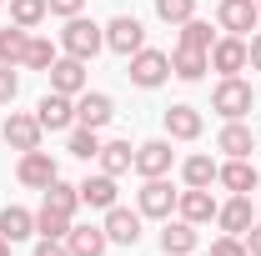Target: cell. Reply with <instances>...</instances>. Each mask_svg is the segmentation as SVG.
Wrapping results in <instances>:
<instances>
[{
    "label": "cell",
    "mask_w": 261,
    "mask_h": 256,
    "mask_svg": "<svg viewBox=\"0 0 261 256\" xmlns=\"http://www.w3.org/2000/svg\"><path fill=\"white\" fill-rule=\"evenodd\" d=\"M246 65H251L246 35H221V40L211 45V70H221V75H241Z\"/></svg>",
    "instance_id": "cell-7"
},
{
    "label": "cell",
    "mask_w": 261,
    "mask_h": 256,
    "mask_svg": "<svg viewBox=\"0 0 261 256\" xmlns=\"http://www.w3.org/2000/svg\"><path fill=\"white\" fill-rule=\"evenodd\" d=\"M0 256H10V241H5V236H0Z\"/></svg>",
    "instance_id": "cell-41"
},
{
    "label": "cell",
    "mask_w": 261,
    "mask_h": 256,
    "mask_svg": "<svg viewBox=\"0 0 261 256\" xmlns=\"http://www.w3.org/2000/svg\"><path fill=\"white\" fill-rule=\"evenodd\" d=\"M216 151H226V161L251 156V151H256V136H251V126H241V121H226V126H221V136H216Z\"/></svg>",
    "instance_id": "cell-19"
},
{
    "label": "cell",
    "mask_w": 261,
    "mask_h": 256,
    "mask_svg": "<svg viewBox=\"0 0 261 256\" xmlns=\"http://www.w3.org/2000/svg\"><path fill=\"white\" fill-rule=\"evenodd\" d=\"M216 226L226 236H246L251 231V196H231L226 206H216Z\"/></svg>",
    "instance_id": "cell-16"
},
{
    "label": "cell",
    "mask_w": 261,
    "mask_h": 256,
    "mask_svg": "<svg viewBox=\"0 0 261 256\" xmlns=\"http://www.w3.org/2000/svg\"><path fill=\"white\" fill-rule=\"evenodd\" d=\"M156 15H161L166 25H186L196 15V0H156Z\"/></svg>",
    "instance_id": "cell-32"
},
{
    "label": "cell",
    "mask_w": 261,
    "mask_h": 256,
    "mask_svg": "<svg viewBox=\"0 0 261 256\" xmlns=\"http://www.w3.org/2000/svg\"><path fill=\"white\" fill-rule=\"evenodd\" d=\"M181 45H191V50H211V45H216V40H211V25L191 15V20L181 25Z\"/></svg>",
    "instance_id": "cell-34"
},
{
    "label": "cell",
    "mask_w": 261,
    "mask_h": 256,
    "mask_svg": "<svg viewBox=\"0 0 261 256\" xmlns=\"http://www.w3.org/2000/svg\"><path fill=\"white\" fill-rule=\"evenodd\" d=\"M216 171H221V166H216L211 156H186V166H181L186 186H211V181H216Z\"/></svg>",
    "instance_id": "cell-29"
},
{
    "label": "cell",
    "mask_w": 261,
    "mask_h": 256,
    "mask_svg": "<svg viewBox=\"0 0 261 256\" xmlns=\"http://www.w3.org/2000/svg\"><path fill=\"white\" fill-rule=\"evenodd\" d=\"M176 211H181V221H191V226L211 221V216H216V196H211V186H186V191L176 196Z\"/></svg>",
    "instance_id": "cell-14"
},
{
    "label": "cell",
    "mask_w": 261,
    "mask_h": 256,
    "mask_svg": "<svg viewBox=\"0 0 261 256\" xmlns=\"http://www.w3.org/2000/svg\"><path fill=\"white\" fill-rule=\"evenodd\" d=\"M15 176H20V186H31V191H45L61 171H56V161H50V151H25L20 156V166H15Z\"/></svg>",
    "instance_id": "cell-10"
},
{
    "label": "cell",
    "mask_w": 261,
    "mask_h": 256,
    "mask_svg": "<svg viewBox=\"0 0 261 256\" xmlns=\"http://www.w3.org/2000/svg\"><path fill=\"white\" fill-rule=\"evenodd\" d=\"M100 45H106V31H100L96 20H86V15H70L61 31V50L65 56H75V61H91Z\"/></svg>",
    "instance_id": "cell-1"
},
{
    "label": "cell",
    "mask_w": 261,
    "mask_h": 256,
    "mask_svg": "<svg viewBox=\"0 0 261 256\" xmlns=\"http://www.w3.org/2000/svg\"><path fill=\"white\" fill-rule=\"evenodd\" d=\"M251 106H256L251 86H246L241 75H221V86H216V96H211V111L226 116V121H241V116H251Z\"/></svg>",
    "instance_id": "cell-2"
},
{
    "label": "cell",
    "mask_w": 261,
    "mask_h": 256,
    "mask_svg": "<svg viewBox=\"0 0 261 256\" xmlns=\"http://www.w3.org/2000/svg\"><path fill=\"white\" fill-rule=\"evenodd\" d=\"M256 20H261L256 0H221V5H216V25H221L226 35H251Z\"/></svg>",
    "instance_id": "cell-5"
},
{
    "label": "cell",
    "mask_w": 261,
    "mask_h": 256,
    "mask_svg": "<svg viewBox=\"0 0 261 256\" xmlns=\"http://www.w3.org/2000/svg\"><path fill=\"white\" fill-rule=\"evenodd\" d=\"M166 75H171V56H166V50L141 45V50L130 56V86H141V91H156Z\"/></svg>",
    "instance_id": "cell-3"
},
{
    "label": "cell",
    "mask_w": 261,
    "mask_h": 256,
    "mask_svg": "<svg viewBox=\"0 0 261 256\" xmlns=\"http://www.w3.org/2000/svg\"><path fill=\"white\" fill-rule=\"evenodd\" d=\"M35 256H70V246H65V241H56V236H40Z\"/></svg>",
    "instance_id": "cell-38"
},
{
    "label": "cell",
    "mask_w": 261,
    "mask_h": 256,
    "mask_svg": "<svg viewBox=\"0 0 261 256\" xmlns=\"http://www.w3.org/2000/svg\"><path fill=\"white\" fill-rule=\"evenodd\" d=\"M15 91H20V75H15L10 65H0V106H10V100H15Z\"/></svg>",
    "instance_id": "cell-36"
},
{
    "label": "cell",
    "mask_w": 261,
    "mask_h": 256,
    "mask_svg": "<svg viewBox=\"0 0 261 256\" xmlns=\"http://www.w3.org/2000/svg\"><path fill=\"white\" fill-rule=\"evenodd\" d=\"M246 50H251V70H261V31L246 40Z\"/></svg>",
    "instance_id": "cell-39"
},
{
    "label": "cell",
    "mask_w": 261,
    "mask_h": 256,
    "mask_svg": "<svg viewBox=\"0 0 261 256\" xmlns=\"http://www.w3.org/2000/svg\"><path fill=\"white\" fill-rule=\"evenodd\" d=\"M246 251L261 256V226H251V231H246Z\"/></svg>",
    "instance_id": "cell-40"
},
{
    "label": "cell",
    "mask_w": 261,
    "mask_h": 256,
    "mask_svg": "<svg viewBox=\"0 0 261 256\" xmlns=\"http://www.w3.org/2000/svg\"><path fill=\"white\" fill-rule=\"evenodd\" d=\"M161 251H166V256H191V251H196V226H191V221H166Z\"/></svg>",
    "instance_id": "cell-24"
},
{
    "label": "cell",
    "mask_w": 261,
    "mask_h": 256,
    "mask_svg": "<svg viewBox=\"0 0 261 256\" xmlns=\"http://www.w3.org/2000/svg\"><path fill=\"white\" fill-rule=\"evenodd\" d=\"M256 5H261V0H256Z\"/></svg>",
    "instance_id": "cell-42"
},
{
    "label": "cell",
    "mask_w": 261,
    "mask_h": 256,
    "mask_svg": "<svg viewBox=\"0 0 261 256\" xmlns=\"http://www.w3.org/2000/svg\"><path fill=\"white\" fill-rule=\"evenodd\" d=\"M75 206H81V186H65L61 176L45 186V211H61V216H75Z\"/></svg>",
    "instance_id": "cell-27"
},
{
    "label": "cell",
    "mask_w": 261,
    "mask_h": 256,
    "mask_svg": "<svg viewBox=\"0 0 261 256\" xmlns=\"http://www.w3.org/2000/svg\"><path fill=\"white\" fill-rule=\"evenodd\" d=\"M106 241H111V246H136V241H141V211L111 206V211H106Z\"/></svg>",
    "instance_id": "cell-12"
},
{
    "label": "cell",
    "mask_w": 261,
    "mask_h": 256,
    "mask_svg": "<svg viewBox=\"0 0 261 256\" xmlns=\"http://www.w3.org/2000/svg\"><path fill=\"white\" fill-rule=\"evenodd\" d=\"M25 45H31V31L10 20V25L0 31V65H20L25 61Z\"/></svg>",
    "instance_id": "cell-26"
},
{
    "label": "cell",
    "mask_w": 261,
    "mask_h": 256,
    "mask_svg": "<svg viewBox=\"0 0 261 256\" xmlns=\"http://www.w3.org/2000/svg\"><path fill=\"white\" fill-rule=\"evenodd\" d=\"M45 15H50V0H10V20L25 25V31H35Z\"/></svg>",
    "instance_id": "cell-28"
},
{
    "label": "cell",
    "mask_w": 261,
    "mask_h": 256,
    "mask_svg": "<svg viewBox=\"0 0 261 256\" xmlns=\"http://www.w3.org/2000/svg\"><path fill=\"white\" fill-rule=\"evenodd\" d=\"M81 201L96 206V211H111V206H116V176H106V171H100V176H86V181H81Z\"/></svg>",
    "instance_id": "cell-23"
},
{
    "label": "cell",
    "mask_w": 261,
    "mask_h": 256,
    "mask_svg": "<svg viewBox=\"0 0 261 256\" xmlns=\"http://www.w3.org/2000/svg\"><path fill=\"white\" fill-rule=\"evenodd\" d=\"M176 196H181V191H171V181H166V176H146V186L136 191V206H141V216L171 221V211H176Z\"/></svg>",
    "instance_id": "cell-4"
},
{
    "label": "cell",
    "mask_w": 261,
    "mask_h": 256,
    "mask_svg": "<svg viewBox=\"0 0 261 256\" xmlns=\"http://www.w3.org/2000/svg\"><path fill=\"white\" fill-rule=\"evenodd\" d=\"M171 161H176L171 141H146V146H136V171H141V176H166Z\"/></svg>",
    "instance_id": "cell-17"
},
{
    "label": "cell",
    "mask_w": 261,
    "mask_h": 256,
    "mask_svg": "<svg viewBox=\"0 0 261 256\" xmlns=\"http://www.w3.org/2000/svg\"><path fill=\"white\" fill-rule=\"evenodd\" d=\"M111 116H116V100L106 96V91H81V100H75V126L100 131Z\"/></svg>",
    "instance_id": "cell-13"
},
{
    "label": "cell",
    "mask_w": 261,
    "mask_h": 256,
    "mask_svg": "<svg viewBox=\"0 0 261 256\" xmlns=\"http://www.w3.org/2000/svg\"><path fill=\"white\" fill-rule=\"evenodd\" d=\"M65 246L70 256H106V226H70V236H65Z\"/></svg>",
    "instance_id": "cell-20"
},
{
    "label": "cell",
    "mask_w": 261,
    "mask_h": 256,
    "mask_svg": "<svg viewBox=\"0 0 261 256\" xmlns=\"http://www.w3.org/2000/svg\"><path fill=\"white\" fill-rule=\"evenodd\" d=\"M45 75H50V91H61V96H81L86 91V61H75V56H56V65Z\"/></svg>",
    "instance_id": "cell-11"
},
{
    "label": "cell",
    "mask_w": 261,
    "mask_h": 256,
    "mask_svg": "<svg viewBox=\"0 0 261 256\" xmlns=\"http://www.w3.org/2000/svg\"><path fill=\"white\" fill-rule=\"evenodd\" d=\"M35 236H56V241H65L70 236V216H61V211H35Z\"/></svg>",
    "instance_id": "cell-30"
},
{
    "label": "cell",
    "mask_w": 261,
    "mask_h": 256,
    "mask_svg": "<svg viewBox=\"0 0 261 256\" xmlns=\"http://www.w3.org/2000/svg\"><path fill=\"white\" fill-rule=\"evenodd\" d=\"M20 65H31V70H50V65H56V45H50V40H40V35H31L25 61H20Z\"/></svg>",
    "instance_id": "cell-31"
},
{
    "label": "cell",
    "mask_w": 261,
    "mask_h": 256,
    "mask_svg": "<svg viewBox=\"0 0 261 256\" xmlns=\"http://www.w3.org/2000/svg\"><path fill=\"white\" fill-rule=\"evenodd\" d=\"M201 126H206V121H201L196 106H171V111H166V136H171V141H196Z\"/></svg>",
    "instance_id": "cell-18"
},
{
    "label": "cell",
    "mask_w": 261,
    "mask_h": 256,
    "mask_svg": "<svg viewBox=\"0 0 261 256\" xmlns=\"http://www.w3.org/2000/svg\"><path fill=\"white\" fill-rule=\"evenodd\" d=\"M0 136H5V146H10V151H20V156H25V151H40V136H45V131H40V121H35V116L10 111Z\"/></svg>",
    "instance_id": "cell-6"
},
{
    "label": "cell",
    "mask_w": 261,
    "mask_h": 256,
    "mask_svg": "<svg viewBox=\"0 0 261 256\" xmlns=\"http://www.w3.org/2000/svg\"><path fill=\"white\" fill-rule=\"evenodd\" d=\"M35 121H40V131H70V126H75V96H61V91L40 96Z\"/></svg>",
    "instance_id": "cell-9"
},
{
    "label": "cell",
    "mask_w": 261,
    "mask_h": 256,
    "mask_svg": "<svg viewBox=\"0 0 261 256\" xmlns=\"http://www.w3.org/2000/svg\"><path fill=\"white\" fill-rule=\"evenodd\" d=\"M216 181H221L231 196H251L256 191V166H251L246 156H236V161H226V166L216 171Z\"/></svg>",
    "instance_id": "cell-15"
},
{
    "label": "cell",
    "mask_w": 261,
    "mask_h": 256,
    "mask_svg": "<svg viewBox=\"0 0 261 256\" xmlns=\"http://www.w3.org/2000/svg\"><path fill=\"white\" fill-rule=\"evenodd\" d=\"M130 166H136L130 141H100V171H106V176H126Z\"/></svg>",
    "instance_id": "cell-25"
},
{
    "label": "cell",
    "mask_w": 261,
    "mask_h": 256,
    "mask_svg": "<svg viewBox=\"0 0 261 256\" xmlns=\"http://www.w3.org/2000/svg\"><path fill=\"white\" fill-rule=\"evenodd\" d=\"M70 156H81V161L100 156V136L91 126H75V131H70Z\"/></svg>",
    "instance_id": "cell-33"
},
{
    "label": "cell",
    "mask_w": 261,
    "mask_h": 256,
    "mask_svg": "<svg viewBox=\"0 0 261 256\" xmlns=\"http://www.w3.org/2000/svg\"><path fill=\"white\" fill-rule=\"evenodd\" d=\"M106 45H111L116 56H126V61H130V56L146 45V25H141L136 15H116V20L106 25Z\"/></svg>",
    "instance_id": "cell-8"
},
{
    "label": "cell",
    "mask_w": 261,
    "mask_h": 256,
    "mask_svg": "<svg viewBox=\"0 0 261 256\" xmlns=\"http://www.w3.org/2000/svg\"><path fill=\"white\" fill-rule=\"evenodd\" d=\"M81 10H86V0H50V15H61V20L81 15Z\"/></svg>",
    "instance_id": "cell-37"
},
{
    "label": "cell",
    "mask_w": 261,
    "mask_h": 256,
    "mask_svg": "<svg viewBox=\"0 0 261 256\" xmlns=\"http://www.w3.org/2000/svg\"><path fill=\"white\" fill-rule=\"evenodd\" d=\"M0 236H5L10 246H15V241H31L35 236V216L25 206H5V211H0Z\"/></svg>",
    "instance_id": "cell-22"
},
{
    "label": "cell",
    "mask_w": 261,
    "mask_h": 256,
    "mask_svg": "<svg viewBox=\"0 0 261 256\" xmlns=\"http://www.w3.org/2000/svg\"><path fill=\"white\" fill-rule=\"evenodd\" d=\"M211 70V50H191V45H176V56H171V75H181V81H201Z\"/></svg>",
    "instance_id": "cell-21"
},
{
    "label": "cell",
    "mask_w": 261,
    "mask_h": 256,
    "mask_svg": "<svg viewBox=\"0 0 261 256\" xmlns=\"http://www.w3.org/2000/svg\"><path fill=\"white\" fill-rule=\"evenodd\" d=\"M211 256H251V251L241 236H221V241H211Z\"/></svg>",
    "instance_id": "cell-35"
}]
</instances>
